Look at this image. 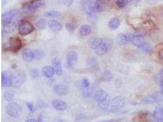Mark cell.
Listing matches in <instances>:
<instances>
[{
    "mask_svg": "<svg viewBox=\"0 0 163 122\" xmlns=\"http://www.w3.org/2000/svg\"><path fill=\"white\" fill-rule=\"evenodd\" d=\"M6 113L11 117L17 118L22 114V109L17 103H10L6 107Z\"/></svg>",
    "mask_w": 163,
    "mask_h": 122,
    "instance_id": "1",
    "label": "cell"
},
{
    "mask_svg": "<svg viewBox=\"0 0 163 122\" xmlns=\"http://www.w3.org/2000/svg\"><path fill=\"white\" fill-rule=\"evenodd\" d=\"M22 46V42L18 37H10L6 45V50L13 53L18 52Z\"/></svg>",
    "mask_w": 163,
    "mask_h": 122,
    "instance_id": "2",
    "label": "cell"
},
{
    "mask_svg": "<svg viewBox=\"0 0 163 122\" xmlns=\"http://www.w3.org/2000/svg\"><path fill=\"white\" fill-rule=\"evenodd\" d=\"M142 102L146 104H154L163 101V93L156 92L147 95L142 100Z\"/></svg>",
    "mask_w": 163,
    "mask_h": 122,
    "instance_id": "3",
    "label": "cell"
},
{
    "mask_svg": "<svg viewBox=\"0 0 163 122\" xmlns=\"http://www.w3.org/2000/svg\"><path fill=\"white\" fill-rule=\"evenodd\" d=\"M125 100L122 96H116L112 98L110 103V110L112 112H117L125 106Z\"/></svg>",
    "mask_w": 163,
    "mask_h": 122,
    "instance_id": "4",
    "label": "cell"
},
{
    "mask_svg": "<svg viewBox=\"0 0 163 122\" xmlns=\"http://www.w3.org/2000/svg\"><path fill=\"white\" fill-rule=\"evenodd\" d=\"M34 30V27L32 24L26 20H21L19 21L18 32L21 35H27L31 33Z\"/></svg>",
    "mask_w": 163,
    "mask_h": 122,
    "instance_id": "5",
    "label": "cell"
},
{
    "mask_svg": "<svg viewBox=\"0 0 163 122\" xmlns=\"http://www.w3.org/2000/svg\"><path fill=\"white\" fill-rule=\"evenodd\" d=\"M95 0H83L81 3L83 11L88 15L95 13Z\"/></svg>",
    "mask_w": 163,
    "mask_h": 122,
    "instance_id": "6",
    "label": "cell"
},
{
    "mask_svg": "<svg viewBox=\"0 0 163 122\" xmlns=\"http://www.w3.org/2000/svg\"><path fill=\"white\" fill-rule=\"evenodd\" d=\"M25 73L23 71H19L13 75L12 86L18 88L25 81Z\"/></svg>",
    "mask_w": 163,
    "mask_h": 122,
    "instance_id": "7",
    "label": "cell"
},
{
    "mask_svg": "<svg viewBox=\"0 0 163 122\" xmlns=\"http://www.w3.org/2000/svg\"><path fill=\"white\" fill-rule=\"evenodd\" d=\"M13 73L9 71H3L1 73V85L2 87H11L12 85Z\"/></svg>",
    "mask_w": 163,
    "mask_h": 122,
    "instance_id": "8",
    "label": "cell"
},
{
    "mask_svg": "<svg viewBox=\"0 0 163 122\" xmlns=\"http://www.w3.org/2000/svg\"><path fill=\"white\" fill-rule=\"evenodd\" d=\"M111 47V45L110 42H108V40L105 41L103 40V43L101 45H100L95 49V50H94V52L98 56H103L108 53Z\"/></svg>",
    "mask_w": 163,
    "mask_h": 122,
    "instance_id": "9",
    "label": "cell"
},
{
    "mask_svg": "<svg viewBox=\"0 0 163 122\" xmlns=\"http://www.w3.org/2000/svg\"><path fill=\"white\" fill-rule=\"evenodd\" d=\"M78 58V54L75 51H71L69 52L66 57L67 66L70 68H73L77 63Z\"/></svg>",
    "mask_w": 163,
    "mask_h": 122,
    "instance_id": "10",
    "label": "cell"
},
{
    "mask_svg": "<svg viewBox=\"0 0 163 122\" xmlns=\"http://www.w3.org/2000/svg\"><path fill=\"white\" fill-rule=\"evenodd\" d=\"M134 35L131 34H120L116 37V42L119 45H124L132 41Z\"/></svg>",
    "mask_w": 163,
    "mask_h": 122,
    "instance_id": "11",
    "label": "cell"
},
{
    "mask_svg": "<svg viewBox=\"0 0 163 122\" xmlns=\"http://www.w3.org/2000/svg\"><path fill=\"white\" fill-rule=\"evenodd\" d=\"M45 4V0H32L25 5L28 10L33 12Z\"/></svg>",
    "mask_w": 163,
    "mask_h": 122,
    "instance_id": "12",
    "label": "cell"
},
{
    "mask_svg": "<svg viewBox=\"0 0 163 122\" xmlns=\"http://www.w3.org/2000/svg\"><path fill=\"white\" fill-rule=\"evenodd\" d=\"M53 92L59 96H66L69 93V89L64 84H56L53 87Z\"/></svg>",
    "mask_w": 163,
    "mask_h": 122,
    "instance_id": "13",
    "label": "cell"
},
{
    "mask_svg": "<svg viewBox=\"0 0 163 122\" xmlns=\"http://www.w3.org/2000/svg\"><path fill=\"white\" fill-rule=\"evenodd\" d=\"M17 9H12L3 14L2 15V23L3 24L12 21V20L17 14Z\"/></svg>",
    "mask_w": 163,
    "mask_h": 122,
    "instance_id": "14",
    "label": "cell"
},
{
    "mask_svg": "<svg viewBox=\"0 0 163 122\" xmlns=\"http://www.w3.org/2000/svg\"><path fill=\"white\" fill-rule=\"evenodd\" d=\"M53 107L59 111H63L67 109V104L66 101L59 100V99H55L52 102Z\"/></svg>",
    "mask_w": 163,
    "mask_h": 122,
    "instance_id": "15",
    "label": "cell"
},
{
    "mask_svg": "<svg viewBox=\"0 0 163 122\" xmlns=\"http://www.w3.org/2000/svg\"><path fill=\"white\" fill-rule=\"evenodd\" d=\"M153 117L156 122H163V106H157L155 107Z\"/></svg>",
    "mask_w": 163,
    "mask_h": 122,
    "instance_id": "16",
    "label": "cell"
},
{
    "mask_svg": "<svg viewBox=\"0 0 163 122\" xmlns=\"http://www.w3.org/2000/svg\"><path fill=\"white\" fill-rule=\"evenodd\" d=\"M22 57L23 60L27 62H31L35 59L34 51L30 50V49H25L22 52Z\"/></svg>",
    "mask_w": 163,
    "mask_h": 122,
    "instance_id": "17",
    "label": "cell"
},
{
    "mask_svg": "<svg viewBox=\"0 0 163 122\" xmlns=\"http://www.w3.org/2000/svg\"><path fill=\"white\" fill-rule=\"evenodd\" d=\"M52 65L55 69L56 74L58 76H60L62 73V67L60 60L58 57L54 58L52 60Z\"/></svg>",
    "mask_w": 163,
    "mask_h": 122,
    "instance_id": "18",
    "label": "cell"
},
{
    "mask_svg": "<svg viewBox=\"0 0 163 122\" xmlns=\"http://www.w3.org/2000/svg\"><path fill=\"white\" fill-rule=\"evenodd\" d=\"M108 97L109 95L108 93L103 90H100L97 91L94 95V99L98 103L103 101Z\"/></svg>",
    "mask_w": 163,
    "mask_h": 122,
    "instance_id": "19",
    "label": "cell"
},
{
    "mask_svg": "<svg viewBox=\"0 0 163 122\" xmlns=\"http://www.w3.org/2000/svg\"><path fill=\"white\" fill-rule=\"evenodd\" d=\"M17 28V24L14 21H10L3 24V32L5 34H10L14 32Z\"/></svg>",
    "mask_w": 163,
    "mask_h": 122,
    "instance_id": "20",
    "label": "cell"
},
{
    "mask_svg": "<svg viewBox=\"0 0 163 122\" xmlns=\"http://www.w3.org/2000/svg\"><path fill=\"white\" fill-rule=\"evenodd\" d=\"M103 40L102 39L98 37H93L89 40L88 45L92 50H95L100 45H101L103 43Z\"/></svg>",
    "mask_w": 163,
    "mask_h": 122,
    "instance_id": "21",
    "label": "cell"
},
{
    "mask_svg": "<svg viewBox=\"0 0 163 122\" xmlns=\"http://www.w3.org/2000/svg\"><path fill=\"white\" fill-rule=\"evenodd\" d=\"M55 73V69L53 67L51 66H46L44 67L42 70V74L43 76L47 78H51L54 76Z\"/></svg>",
    "mask_w": 163,
    "mask_h": 122,
    "instance_id": "22",
    "label": "cell"
},
{
    "mask_svg": "<svg viewBox=\"0 0 163 122\" xmlns=\"http://www.w3.org/2000/svg\"><path fill=\"white\" fill-rule=\"evenodd\" d=\"M48 27L52 31L54 32H59L62 29V24L58 21L52 20L48 23Z\"/></svg>",
    "mask_w": 163,
    "mask_h": 122,
    "instance_id": "23",
    "label": "cell"
},
{
    "mask_svg": "<svg viewBox=\"0 0 163 122\" xmlns=\"http://www.w3.org/2000/svg\"><path fill=\"white\" fill-rule=\"evenodd\" d=\"M120 25V20L117 17L111 18L108 22V27L112 30H116Z\"/></svg>",
    "mask_w": 163,
    "mask_h": 122,
    "instance_id": "24",
    "label": "cell"
},
{
    "mask_svg": "<svg viewBox=\"0 0 163 122\" xmlns=\"http://www.w3.org/2000/svg\"><path fill=\"white\" fill-rule=\"evenodd\" d=\"M87 64L92 70L96 71L98 69V64L97 59L95 57H91L87 58Z\"/></svg>",
    "mask_w": 163,
    "mask_h": 122,
    "instance_id": "25",
    "label": "cell"
},
{
    "mask_svg": "<svg viewBox=\"0 0 163 122\" xmlns=\"http://www.w3.org/2000/svg\"><path fill=\"white\" fill-rule=\"evenodd\" d=\"M131 42L134 45L137 47H140L144 42H145L143 36L140 35H134Z\"/></svg>",
    "mask_w": 163,
    "mask_h": 122,
    "instance_id": "26",
    "label": "cell"
},
{
    "mask_svg": "<svg viewBox=\"0 0 163 122\" xmlns=\"http://www.w3.org/2000/svg\"><path fill=\"white\" fill-rule=\"evenodd\" d=\"M92 31V29L91 26L87 25V24H84L81 26L80 29V33L83 36H87L89 35Z\"/></svg>",
    "mask_w": 163,
    "mask_h": 122,
    "instance_id": "27",
    "label": "cell"
},
{
    "mask_svg": "<svg viewBox=\"0 0 163 122\" xmlns=\"http://www.w3.org/2000/svg\"><path fill=\"white\" fill-rule=\"evenodd\" d=\"M140 48V50L142 52L145 53H150L152 51V47L151 46V45L144 42L140 47H139Z\"/></svg>",
    "mask_w": 163,
    "mask_h": 122,
    "instance_id": "28",
    "label": "cell"
},
{
    "mask_svg": "<svg viewBox=\"0 0 163 122\" xmlns=\"http://www.w3.org/2000/svg\"><path fill=\"white\" fill-rule=\"evenodd\" d=\"M34 57L36 60H40L45 57V51L42 49H36L34 51Z\"/></svg>",
    "mask_w": 163,
    "mask_h": 122,
    "instance_id": "29",
    "label": "cell"
},
{
    "mask_svg": "<svg viewBox=\"0 0 163 122\" xmlns=\"http://www.w3.org/2000/svg\"><path fill=\"white\" fill-rule=\"evenodd\" d=\"M112 78H113V75L112 73L109 70H105L102 75V79L105 82H109L111 81Z\"/></svg>",
    "mask_w": 163,
    "mask_h": 122,
    "instance_id": "30",
    "label": "cell"
},
{
    "mask_svg": "<svg viewBox=\"0 0 163 122\" xmlns=\"http://www.w3.org/2000/svg\"><path fill=\"white\" fill-rule=\"evenodd\" d=\"M110 103H111V100H110L109 96L108 98H107L105 100H104L103 101L98 103V106H99V107L100 108H101L102 109L106 110L110 106Z\"/></svg>",
    "mask_w": 163,
    "mask_h": 122,
    "instance_id": "31",
    "label": "cell"
},
{
    "mask_svg": "<svg viewBox=\"0 0 163 122\" xmlns=\"http://www.w3.org/2000/svg\"><path fill=\"white\" fill-rule=\"evenodd\" d=\"M60 15V12L58 11H49L46 12L44 14V16L45 17H49V18H56L59 17Z\"/></svg>",
    "mask_w": 163,
    "mask_h": 122,
    "instance_id": "32",
    "label": "cell"
},
{
    "mask_svg": "<svg viewBox=\"0 0 163 122\" xmlns=\"http://www.w3.org/2000/svg\"><path fill=\"white\" fill-rule=\"evenodd\" d=\"M14 93L12 91H7L4 93V98L7 101H12L13 100Z\"/></svg>",
    "mask_w": 163,
    "mask_h": 122,
    "instance_id": "33",
    "label": "cell"
},
{
    "mask_svg": "<svg viewBox=\"0 0 163 122\" xmlns=\"http://www.w3.org/2000/svg\"><path fill=\"white\" fill-rule=\"evenodd\" d=\"M116 3L119 8L122 9L128 4V0H117Z\"/></svg>",
    "mask_w": 163,
    "mask_h": 122,
    "instance_id": "34",
    "label": "cell"
},
{
    "mask_svg": "<svg viewBox=\"0 0 163 122\" xmlns=\"http://www.w3.org/2000/svg\"><path fill=\"white\" fill-rule=\"evenodd\" d=\"M81 85L82 87L85 89H89L90 88L91 86V84L89 82V81L87 79V78H83L81 81Z\"/></svg>",
    "mask_w": 163,
    "mask_h": 122,
    "instance_id": "35",
    "label": "cell"
},
{
    "mask_svg": "<svg viewBox=\"0 0 163 122\" xmlns=\"http://www.w3.org/2000/svg\"><path fill=\"white\" fill-rule=\"evenodd\" d=\"M66 28L69 32H74V31L76 29V26L74 24L72 23H67L66 24Z\"/></svg>",
    "mask_w": 163,
    "mask_h": 122,
    "instance_id": "36",
    "label": "cell"
},
{
    "mask_svg": "<svg viewBox=\"0 0 163 122\" xmlns=\"http://www.w3.org/2000/svg\"><path fill=\"white\" fill-rule=\"evenodd\" d=\"M36 27L40 30H42L45 28V22L43 19H41L36 23Z\"/></svg>",
    "mask_w": 163,
    "mask_h": 122,
    "instance_id": "37",
    "label": "cell"
},
{
    "mask_svg": "<svg viewBox=\"0 0 163 122\" xmlns=\"http://www.w3.org/2000/svg\"><path fill=\"white\" fill-rule=\"evenodd\" d=\"M31 76L33 79H37L39 76H40V73L38 70L37 69H32L31 70Z\"/></svg>",
    "mask_w": 163,
    "mask_h": 122,
    "instance_id": "38",
    "label": "cell"
},
{
    "mask_svg": "<svg viewBox=\"0 0 163 122\" xmlns=\"http://www.w3.org/2000/svg\"><path fill=\"white\" fill-rule=\"evenodd\" d=\"M103 10L102 5L100 3V2L97 1L95 3V12H101Z\"/></svg>",
    "mask_w": 163,
    "mask_h": 122,
    "instance_id": "39",
    "label": "cell"
},
{
    "mask_svg": "<svg viewBox=\"0 0 163 122\" xmlns=\"http://www.w3.org/2000/svg\"><path fill=\"white\" fill-rule=\"evenodd\" d=\"M27 106L28 107V109H29V111L31 112V113H34L35 112V109L33 105V104L32 103L30 102H27Z\"/></svg>",
    "mask_w": 163,
    "mask_h": 122,
    "instance_id": "40",
    "label": "cell"
},
{
    "mask_svg": "<svg viewBox=\"0 0 163 122\" xmlns=\"http://www.w3.org/2000/svg\"><path fill=\"white\" fill-rule=\"evenodd\" d=\"M37 106H38L39 107H40V108H45L48 106L47 104L45 103L44 101H43L42 100H40V101H39L38 102H37Z\"/></svg>",
    "mask_w": 163,
    "mask_h": 122,
    "instance_id": "41",
    "label": "cell"
},
{
    "mask_svg": "<svg viewBox=\"0 0 163 122\" xmlns=\"http://www.w3.org/2000/svg\"><path fill=\"white\" fill-rule=\"evenodd\" d=\"M158 56L159 58L162 60H163V48H161L158 53Z\"/></svg>",
    "mask_w": 163,
    "mask_h": 122,
    "instance_id": "42",
    "label": "cell"
},
{
    "mask_svg": "<svg viewBox=\"0 0 163 122\" xmlns=\"http://www.w3.org/2000/svg\"><path fill=\"white\" fill-rule=\"evenodd\" d=\"M141 0H128V3H132V4H137L140 2Z\"/></svg>",
    "mask_w": 163,
    "mask_h": 122,
    "instance_id": "43",
    "label": "cell"
},
{
    "mask_svg": "<svg viewBox=\"0 0 163 122\" xmlns=\"http://www.w3.org/2000/svg\"><path fill=\"white\" fill-rule=\"evenodd\" d=\"M73 0H64V2L66 4H67V6H70V4H72L73 3Z\"/></svg>",
    "mask_w": 163,
    "mask_h": 122,
    "instance_id": "44",
    "label": "cell"
},
{
    "mask_svg": "<svg viewBox=\"0 0 163 122\" xmlns=\"http://www.w3.org/2000/svg\"><path fill=\"white\" fill-rule=\"evenodd\" d=\"M37 121L38 122H42L43 121V116L42 115H39L37 117Z\"/></svg>",
    "mask_w": 163,
    "mask_h": 122,
    "instance_id": "45",
    "label": "cell"
},
{
    "mask_svg": "<svg viewBox=\"0 0 163 122\" xmlns=\"http://www.w3.org/2000/svg\"><path fill=\"white\" fill-rule=\"evenodd\" d=\"M26 122H38V121L34 119V118H30V119H28L26 121Z\"/></svg>",
    "mask_w": 163,
    "mask_h": 122,
    "instance_id": "46",
    "label": "cell"
},
{
    "mask_svg": "<svg viewBox=\"0 0 163 122\" xmlns=\"http://www.w3.org/2000/svg\"><path fill=\"white\" fill-rule=\"evenodd\" d=\"M160 86H161V92L162 93H163V79L161 81Z\"/></svg>",
    "mask_w": 163,
    "mask_h": 122,
    "instance_id": "47",
    "label": "cell"
},
{
    "mask_svg": "<svg viewBox=\"0 0 163 122\" xmlns=\"http://www.w3.org/2000/svg\"><path fill=\"white\" fill-rule=\"evenodd\" d=\"M159 75L161 76V77H163V68H162L160 71H159Z\"/></svg>",
    "mask_w": 163,
    "mask_h": 122,
    "instance_id": "48",
    "label": "cell"
},
{
    "mask_svg": "<svg viewBox=\"0 0 163 122\" xmlns=\"http://www.w3.org/2000/svg\"><path fill=\"white\" fill-rule=\"evenodd\" d=\"M53 122H66V121H64V120H56L54 121Z\"/></svg>",
    "mask_w": 163,
    "mask_h": 122,
    "instance_id": "49",
    "label": "cell"
},
{
    "mask_svg": "<svg viewBox=\"0 0 163 122\" xmlns=\"http://www.w3.org/2000/svg\"><path fill=\"white\" fill-rule=\"evenodd\" d=\"M101 1H110V0H101Z\"/></svg>",
    "mask_w": 163,
    "mask_h": 122,
    "instance_id": "50",
    "label": "cell"
}]
</instances>
